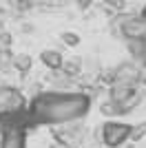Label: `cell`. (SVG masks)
<instances>
[{"label":"cell","mask_w":146,"mask_h":148,"mask_svg":"<svg viewBox=\"0 0 146 148\" xmlns=\"http://www.w3.org/2000/svg\"><path fill=\"white\" fill-rule=\"evenodd\" d=\"M40 62H42L49 71H60L64 58H62L60 51H55V49H44L42 53H40Z\"/></svg>","instance_id":"9"},{"label":"cell","mask_w":146,"mask_h":148,"mask_svg":"<svg viewBox=\"0 0 146 148\" xmlns=\"http://www.w3.org/2000/svg\"><path fill=\"white\" fill-rule=\"evenodd\" d=\"M128 133H131V126L128 124H120V122H106L102 126V139L109 148L122 146V144L128 139Z\"/></svg>","instance_id":"5"},{"label":"cell","mask_w":146,"mask_h":148,"mask_svg":"<svg viewBox=\"0 0 146 148\" xmlns=\"http://www.w3.org/2000/svg\"><path fill=\"white\" fill-rule=\"evenodd\" d=\"M140 16H142V20H144V22H146V5L142 7V11H140Z\"/></svg>","instance_id":"16"},{"label":"cell","mask_w":146,"mask_h":148,"mask_svg":"<svg viewBox=\"0 0 146 148\" xmlns=\"http://www.w3.org/2000/svg\"><path fill=\"white\" fill-rule=\"evenodd\" d=\"M100 111L104 113V115H120V104L117 102H113V99H106V102H102V106H100Z\"/></svg>","instance_id":"12"},{"label":"cell","mask_w":146,"mask_h":148,"mask_svg":"<svg viewBox=\"0 0 146 148\" xmlns=\"http://www.w3.org/2000/svg\"><path fill=\"white\" fill-rule=\"evenodd\" d=\"M142 82V66L137 62H122L120 66L113 69V84H128L137 86ZM111 84V86H113Z\"/></svg>","instance_id":"4"},{"label":"cell","mask_w":146,"mask_h":148,"mask_svg":"<svg viewBox=\"0 0 146 148\" xmlns=\"http://www.w3.org/2000/svg\"><path fill=\"white\" fill-rule=\"evenodd\" d=\"M24 111V95L13 86H0V113Z\"/></svg>","instance_id":"6"},{"label":"cell","mask_w":146,"mask_h":148,"mask_svg":"<svg viewBox=\"0 0 146 148\" xmlns=\"http://www.w3.org/2000/svg\"><path fill=\"white\" fill-rule=\"evenodd\" d=\"M60 38H62V42L67 44V47H78V44H80V36H78V33H73V31H64Z\"/></svg>","instance_id":"14"},{"label":"cell","mask_w":146,"mask_h":148,"mask_svg":"<svg viewBox=\"0 0 146 148\" xmlns=\"http://www.w3.org/2000/svg\"><path fill=\"white\" fill-rule=\"evenodd\" d=\"M104 5L109 7L111 11H124L126 2H124V0H104Z\"/></svg>","instance_id":"15"},{"label":"cell","mask_w":146,"mask_h":148,"mask_svg":"<svg viewBox=\"0 0 146 148\" xmlns=\"http://www.w3.org/2000/svg\"><path fill=\"white\" fill-rule=\"evenodd\" d=\"M82 62H84L82 58H71V60H64L60 71L67 75V77H71V80H73V77H78V75L84 71V64H82Z\"/></svg>","instance_id":"10"},{"label":"cell","mask_w":146,"mask_h":148,"mask_svg":"<svg viewBox=\"0 0 146 148\" xmlns=\"http://www.w3.org/2000/svg\"><path fill=\"white\" fill-rule=\"evenodd\" d=\"M144 135H146V122L137 124V126H131V133H128V137H131L133 142H140Z\"/></svg>","instance_id":"13"},{"label":"cell","mask_w":146,"mask_h":148,"mask_svg":"<svg viewBox=\"0 0 146 148\" xmlns=\"http://www.w3.org/2000/svg\"><path fill=\"white\" fill-rule=\"evenodd\" d=\"M82 137H84V124H82V119L64 122L55 128V139L60 144H64V146H69V148H75L82 142Z\"/></svg>","instance_id":"3"},{"label":"cell","mask_w":146,"mask_h":148,"mask_svg":"<svg viewBox=\"0 0 146 148\" xmlns=\"http://www.w3.org/2000/svg\"><path fill=\"white\" fill-rule=\"evenodd\" d=\"M91 108V97L84 93L49 91L38 95L29 106L31 124H64L82 119Z\"/></svg>","instance_id":"1"},{"label":"cell","mask_w":146,"mask_h":148,"mask_svg":"<svg viewBox=\"0 0 146 148\" xmlns=\"http://www.w3.org/2000/svg\"><path fill=\"white\" fill-rule=\"evenodd\" d=\"M11 64L13 69L18 71V73H29L31 71V56H27V53H20V56H11Z\"/></svg>","instance_id":"11"},{"label":"cell","mask_w":146,"mask_h":148,"mask_svg":"<svg viewBox=\"0 0 146 148\" xmlns=\"http://www.w3.org/2000/svg\"><path fill=\"white\" fill-rule=\"evenodd\" d=\"M27 139H24V128H11L2 133V144L0 148H24Z\"/></svg>","instance_id":"7"},{"label":"cell","mask_w":146,"mask_h":148,"mask_svg":"<svg viewBox=\"0 0 146 148\" xmlns=\"http://www.w3.org/2000/svg\"><path fill=\"white\" fill-rule=\"evenodd\" d=\"M115 33L126 40H140V38H146V22L142 20V16L137 13H122L120 18L115 20Z\"/></svg>","instance_id":"2"},{"label":"cell","mask_w":146,"mask_h":148,"mask_svg":"<svg viewBox=\"0 0 146 148\" xmlns=\"http://www.w3.org/2000/svg\"><path fill=\"white\" fill-rule=\"evenodd\" d=\"M142 80H144V84H146V77H142Z\"/></svg>","instance_id":"17"},{"label":"cell","mask_w":146,"mask_h":148,"mask_svg":"<svg viewBox=\"0 0 146 148\" xmlns=\"http://www.w3.org/2000/svg\"><path fill=\"white\" fill-rule=\"evenodd\" d=\"M128 53H131L133 62H137L142 69H146V38L128 40Z\"/></svg>","instance_id":"8"}]
</instances>
